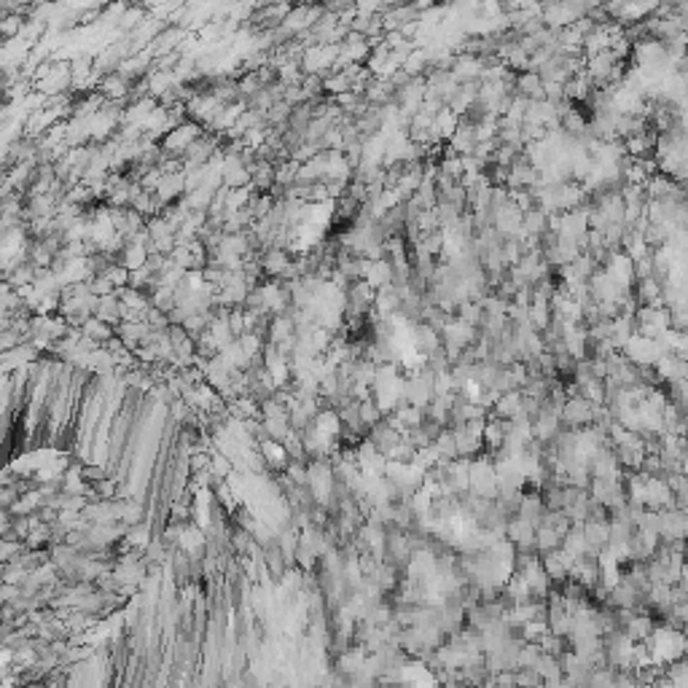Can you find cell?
<instances>
[{"label":"cell","mask_w":688,"mask_h":688,"mask_svg":"<svg viewBox=\"0 0 688 688\" xmlns=\"http://www.w3.org/2000/svg\"><path fill=\"white\" fill-rule=\"evenodd\" d=\"M651 651H653V661L656 664H675V661L688 656V637L683 629L675 626H656V632L651 637Z\"/></svg>","instance_id":"cell-1"},{"label":"cell","mask_w":688,"mask_h":688,"mask_svg":"<svg viewBox=\"0 0 688 688\" xmlns=\"http://www.w3.org/2000/svg\"><path fill=\"white\" fill-rule=\"evenodd\" d=\"M594 409L597 404L586 401L583 395H576V398H567L565 409H562V425L573 428V431H583V428H592L594 425Z\"/></svg>","instance_id":"cell-2"},{"label":"cell","mask_w":688,"mask_h":688,"mask_svg":"<svg viewBox=\"0 0 688 688\" xmlns=\"http://www.w3.org/2000/svg\"><path fill=\"white\" fill-rule=\"evenodd\" d=\"M661 355H664V350H661L659 342L640 337V334H634V337L629 339V344L624 347V358L632 361L634 366H640V368H643V366H653Z\"/></svg>","instance_id":"cell-3"},{"label":"cell","mask_w":688,"mask_h":688,"mask_svg":"<svg viewBox=\"0 0 688 688\" xmlns=\"http://www.w3.org/2000/svg\"><path fill=\"white\" fill-rule=\"evenodd\" d=\"M202 137V129H199V124L197 122H186L180 124L177 129H173L170 135H164L162 140H159V146H162L164 153H186L189 151L191 143H197Z\"/></svg>","instance_id":"cell-4"},{"label":"cell","mask_w":688,"mask_h":688,"mask_svg":"<svg viewBox=\"0 0 688 688\" xmlns=\"http://www.w3.org/2000/svg\"><path fill=\"white\" fill-rule=\"evenodd\" d=\"M602 269L613 277V283L621 285L624 291H632V285L637 283V272H634V261L624 250H616V253H610V258H607V264L602 267Z\"/></svg>","instance_id":"cell-5"},{"label":"cell","mask_w":688,"mask_h":688,"mask_svg":"<svg viewBox=\"0 0 688 688\" xmlns=\"http://www.w3.org/2000/svg\"><path fill=\"white\" fill-rule=\"evenodd\" d=\"M686 527H688V511H680V508L659 511L661 540H686Z\"/></svg>","instance_id":"cell-6"},{"label":"cell","mask_w":688,"mask_h":688,"mask_svg":"<svg viewBox=\"0 0 688 688\" xmlns=\"http://www.w3.org/2000/svg\"><path fill=\"white\" fill-rule=\"evenodd\" d=\"M492 417L498 419H508V422H513V419L519 417H527L525 414V395H522V390H511V392H503L498 398V404L492 406V412H489Z\"/></svg>","instance_id":"cell-7"},{"label":"cell","mask_w":688,"mask_h":688,"mask_svg":"<svg viewBox=\"0 0 688 688\" xmlns=\"http://www.w3.org/2000/svg\"><path fill=\"white\" fill-rule=\"evenodd\" d=\"M653 368H656V374H659L661 382H667V385L688 379V361L677 358V355H672V352L661 355L659 361L653 363Z\"/></svg>","instance_id":"cell-8"},{"label":"cell","mask_w":688,"mask_h":688,"mask_svg":"<svg viewBox=\"0 0 688 688\" xmlns=\"http://www.w3.org/2000/svg\"><path fill=\"white\" fill-rule=\"evenodd\" d=\"M573 565H576V559L567 556L562 549H556V552H552V554H543V567H546V573H549V578L552 581L565 583V581L570 578Z\"/></svg>","instance_id":"cell-9"},{"label":"cell","mask_w":688,"mask_h":688,"mask_svg":"<svg viewBox=\"0 0 688 688\" xmlns=\"http://www.w3.org/2000/svg\"><path fill=\"white\" fill-rule=\"evenodd\" d=\"M624 632L632 643H643V640H651L653 632H656V621L651 619L648 613H634L632 619L624 624Z\"/></svg>","instance_id":"cell-10"},{"label":"cell","mask_w":688,"mask_h":688,"mask_svg":"<svg viewBox=\"0 0 688 688\" xmlns=\"http://www.w3.org/2000/svg\"><path fill=\"white\" fill-rule=\"evenodd\" d=\"M516 95L525 97V100H530V103L546 100L543 81H540L538 73H519V76H516Z\"/></svg>","instance_id":"cell-11"},{"label":"cell","mask_w":688,"mask_h":688,"mask_svg":"<svg viewBox=\"0 0 688 688\" xmlns=\"http://www.w3.org/2000/svg\"><path fill=\"white\" fill-rule=\"evenodd\" d=\"M258 449H261V457H264V462L269 465V468H285L288 465V449H285L283 441H274V438H264L261 444H258Z\"/></svg>","instance_id":"cell-12"},{"label":"cell","mask_w":688,"mask_h":688,"mask_svg":"<svg viewBox=\"0 0 688 688\" xmlns=\"http://www.w3.org/2000/svg\"><path fill=\"white\" fill-rule=\"evenodd\" d=\"M288 267H291V258H288V253L280 250V247H272L269 253L261 258V269L267 272L269 277H283Z\"/></svg>","instance_id":"cell-13"},{"label":"cell","mask_w":688,"mask_h":688,"mask_svg":"<svg viewBox=\"0 0 688 688\" xmlns=\"http://www.w3.org/2000/svg\"><path fill=\"white\" fill-rule=\"evenodd\" d=\"M556 549H562V535L556 530H552L549 525H540L535 530V552L543 556V554H552Z\"/></svg>","instance_id":"cell-14"},{"label":"cell","mask_w":688,"mask_h":688,"mask_svg":"<svg viewBox=\"0 0 688 688\" xmlns=\"http://www.w3.org/2000/svg\"><path fill=\"white\" fill-rule=\"evenodd\" d=\"M522 229H525L527 237H543V234H549V213H546V210H540V207H535V210L525 213Z\"/></svg>","instance_id":"cell-15"},{"label":"cell","mask_w":688,"mask_h":688,"mask_svg":"<svg viewBox=\"0 0 688 688\" xmlns=\"http://www.w3.org/2000/svg\"><path fill=\"white\" fill-rule=\"evenodd\" d=\"M83 337L89 339V342H97L100 347H105L110 339H113V328H110L108 323H103V320H97V317H89L86 323H83Z\"/></svg>","instance_id":"cell-16"},{"label":"cell","mask_w":688,"mask_h":688,"mask_svg":"<svg viewBox=\"0 0 688 688\" xmlns=\"http://www.w3.org/2000/svg\"><path fill=\"white\" fill-rule=\"evenodd\" d=\"M291 337H293V320H291V317H285V315L272 317L269 344H280V342H285V339H291Z\"/></svg>","instance_id":"cell-17"},{"label":"cell","mask_w":688,"mask_h":688,"mask_svg":"<svg viewBox=\"0 0 688 688\" xmlns=\"http://www.w3.org/2000/svg\"><path fill=\"white\" fill-rule=\"evenodd\" d=\"M535 670H538V675L543 677V683H546V680H556V677L565 675L562 672V661L556 659V656H546V653H540Z\"/></svg>","instance_id":"cell-18"},{"label":"cell","mask_w":688,"mask_h":688,"mask_svg":"<svg viewBox=\"0 0 688 688\" xmlns=\"http://www.w3.org/2000/svg\"><path fill=\"white\" fill-rule=\"evenodd\" d=\"M540 646V653H546V656H556V659H562V653H565V637H559V634H543L538 640Z\"/></svg>","instance_id":"cell-19"},{"label":"cell","mask_w":688,"mask_h":688,"mask_svg":"<svg viewBox=\"0 0 688 688\" xmlns=\"http://www.w3.org/2000/svg\"><path fill=\"white\" fill-rule=\"evenodd\" d=\"M538 686H543V677L538 675L535 667L516 670V688H538Z\"/></svg>","instance_id":"cell-20"},{"label":"cell","mask_w":688,"mask_h":688,"mask_svg":"<svg viewBox=\"0 0 688 688\" xmlns=\"http://www.w3.org/2000/svg\"><path fill=\"white\" fill-rule=\"evenodd\" d=\"M686 540H688V527H686Z\"/></svg>","instance_id":"cell-21"},{"label":"cell","mask_w":688,"mask_h":688,"mask_svg":"<svg viewBox=\"0 0 688 688\" xmlns=\"http://www.w3.org/2000/svg\"><path fill=\"white\" fill-rule=\"evenodd\" d=\"M538 688H546V686H538Z\"/></svg>","instance_id":"cell-22"}]
</instances>
